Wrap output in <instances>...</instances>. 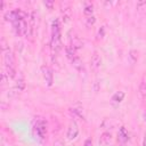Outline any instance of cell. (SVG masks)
Wrapping results in <instances>:
<instances>
[{
    "label": "cell",
    "instance_id": "1",
    "mask_svg": "<svg viewBox=\"0 0 146 146\" xmlns=\"http://www.w3.org/2000/svg\"><path fill=\"white\" fill-rule=\"evenodd\" d=\"M50 48L52 54H58V51L62 48V41H60V27L58 19H55L51 25V39H50Z\"/></svg>",
    "mask_w": 146,
    "mask_h": 146
},
{
    "label": "cell",
    "instance_id": "2",
    "mask_svg": "<svg viewBox=\"0 0 146 146\" xmlns=\"http://www.w3.org/2000/svg\"><path fill=\"white\" fill-rule=\"evenodd\" d=\"M79 135V128H78V124L75 122H71L70 125H68V129H67V132H66V136L70 140H73L78 137Z\"/></svg>",
    "mask_w": 146,
    "mask_h": 146
},
{
    "label": "cell",
    "instance_id": "3",
    "mask_svg": "<svg viewBox=\"0 0 146 146\" xmlns=\"http://www.w3.org/2000/svg\"><path fill=\"white\" fill-rule=\"evenodd\" d=\"M35 131H36L38 136H39L41 139L44 138L46 132H47V124H46V122H44L43 120H39V121L36 122V124H35Z\"/></svg>",
    "mask_w": 146,
    "mask_h": 146
},
{
    "label": "cell",
    "instance_id": "4",
    "mask_svg": "<svg viewBox=\"0 0 146 146\" xmlns=\"http://www.w3.org/2000/svg\"><path fill=\"white\" fill-rule=\"evenodd\" d=\"M41 72H42L43 79L47 82V84L51 86V83H52V72H51V70L48 66H42L41 67Z\"/></svg>",
    "mask_w": 146,
    "mask_h": 146
},
{
    "label": "cell",
    "instance_id": "5",
    "mask_svg": "<svg viewBox=\"0 0 146 146\" xmlns=\"http://www.w3.org/2000/svg\"><path fill=\"white\" fill-rule=\"evenodd\" d=\"M117 139H119V141H120L121 144H125V143L128 141V139H129V133H128V131H127V129H125L124 127H121V128H120V130H119V132H117Z\"/></svg>",
    "mask_w": 146,
    "mask_h": 146
},
{
    "label": "cell",
    "instance_id": "6",
    "mask_svg": "<svg viewBox=\"0 0 146 146\" xmlns=\"http://www.w3.org/2000/svg\"><path fill=\"white\" fill-rule=\"evenodd\" d=\"M90 63H91V67H92L94 70L99 68L100 65H102V58H100V56H99L97 52H95V54L92 55V57H91Z\"/></svg>",
    "mask_w": 146,
    "mask_h": 146
},
{
    "label": "cell",
    "instance_id": "7",
    "mask_svg": "<svg viewBox=\"0 0 146 146\" xmlns=\"http://www.w3.org/2000/svg\"><path fill=\"white\" fill-rule=\"evenodd\" d=\"M24 88H25V80H24L23 74L19 73L18 74V79L16 80V83H15V89L17 91H22Z\"/></svg>",
    "mask_w": 146,
    "mask_h": 146
},
{
    "label": "cell",
    "instance_id": "8",
    "mask_svg": "<svg viewBox=\"0 0 146 146\" xmlns=\"http://www.w3.org/2000/svg\"><path fill=\"white\" fill-rule=\"evenodd\" d=\"M111 139H112L111 133L110 132H104V133H102V136L99 138V144L102 146H107L111 143Z\"/></svg>",
    "mask_w": 146,
    "mask_h": 146
},
{
    "label": "cell",
    "instance_id": "9",
    "mask_svg": "<svg viewBox=\"0 0 146 146\" xmlns=\"http://www.w3.org/2000/svg\"><path fill=\"white\" fill-rule=\"evenodd\" d=\"M72 64H73V66H74L78 71H82V70H83V63L81 62V59H80L79 57H74V58L72 59Z\"/></svg>",
    "mask_w": 146,
    "mask_h": 146
},
{
    "label": "cell",
    "instance_id": "10",
    "mask_svg": "<svg viewBox=\"0 0 146 146\" xmlns=\"http://www.w3.org/2000/svg\"><path fill=\"white\" fill-rule=\"evenodd\" d=\"M123 98H124V92H122V91H119V92H116V94H114L113 95V97H112V100L114 102V103H121L122 100H123Z\"/></svg>",
    "mask_w": 146,
    "mask_h": 146
},
{
    "label": "cell",
    "instance_id": "11",
    "mask_svg": "<svg viewBox=\"0 0 146 146\" xmlns=\"http://www.w3.org/2000/svg\"><path fill=\"white\" fill-rule=\"evenodd\" d=\"M83 13L88 17L92 16V13H94V6H92V3H87L86 7H84V9H83Z\"/></svg>",
    "mask_w": 146,
    "mask_h": 146
},
{
    "label": "cell",
    "instance_id": "12",
    "mask_svg": "<svg viewBox=\"0 0 146 146\" xmlns=\"http://www.w3.org/2000/svg\"><path fill=\"white\" fill-rule=\"evenodd\" d=\"M71 113L76 116H82V107L81 106H73L71 110Z\"/></svg>",
    "mask_w": 146,
    "mask_h": 146
},
{
    "label": "cell",
    "instance_id": "13",
    "mask_svg": "<svg viewBox=\"0 0 146 146\" xmlns=\"http://www.w3.org/2000/svg\"><path fill=\"white\" fill-rule=\"evenodd\" d=\"M8 80H9V76H8V75H7V73L3 71V72L1 73V84H2V86H5V84L7 83V81H8Z\"/></svg>",
    "mask_w": 146,
    "mask_h": 146
},
{
    "label": "cell",
    "instance_id": "14",
    "mask_svg": "<svg viewBox=\"0 0 146 146\" xmlns=\"http://www.w3.org/2000/svg\"><path fill=\"white\" fill-rule=\"evenodd\" d=\"M87 23H88V25H92V24L95 23V17H94V16L88 17V18H87Z\"/></svg>",
    "mask_w": 146,
    "mask_h": 146
},
{
    "label": "cell",
    "instance_id": "15",
    "mask_svg": "<svg viewBox=\"0 0 146 146\" xmlns=\"http://www.w3.org/2000/svg\"><path fill=\"white\" fill-rule=\"evenodd\" d=\"M83 146H92V141H91V139L88 138V139L83 143Z\"/></svg>",
    "mask_w": 146,
    "mask_h": 146
},
{
    "label": "cell",
    "instance_id": "16",
    "mask_svg": "<svg viewBox=\"0 0 146 146\" xmlns=\"http://www.w3.org/2000/svg\"><path fill=\"white\" fill-rule=\"evenodd\" d=\"M54 146H64V143L62 140H56L54 143Z\"/></svg>",
    "mask_w": 146,
    "mask_h": 146
},
{
    "label": "cell",
    "instance_id": "17",
    "mask_svg": "<svg viewBox=\"0 0 146 146\" xmlns=\"http://www.w3.org/2000/svg\"><path fill=\"white\" fill-rule=\"evenodd\" d=\"M44 5H46V6H49V7H51V6H52V2H48V1H46V2H44Z\"/></svg>",
    "mask_w": 146,
    "mask_h": 146
},
{
    "label": "cell",
    "instance_id": "18",
    "mask_svg": "<svg viewBox=\"0 0 146 146\" xmlns=\"http://www.w3.org/2000/svg\"><path fill=\"white\" fill-rule=\"evenodd\" d=\"M143 146H146V133H145V137H144V141H143Z\"/></svg>",
    "mask_w": 146,
    "mask_h": 146
},
{
    "label": "cell",
    "instance_id": "19",
    "mask_svg": "<svg viewBox=\"0 0 146 146\" xmlns=\"http://www.w3.org/2000/svg\"><path fill=\"white\" fill-rule=\"evenodd\" d=\"M119 146H125V144H120Z\"/></svg>",
    "mask_w": 146,
    "mask_h": 146
}]
</instances>
